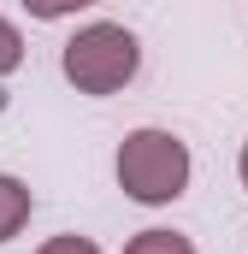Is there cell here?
I'll return each mask as SVG.
<instances>
[{
  "instance_id": "1",
  "label": "cell",
  "mask_w": 248,
  "mask_h": 254,
  "mask_svg": "<svg viewBox=\"0 0 248 254\" xmlns=\"http://www.w3.org/2000/svg\"><path fill=\"white\" fill-rule=\"evenodd\" d=\"M119 190L142 207H166L189 190V148L172 130H130L119 148Z\"/></svg>"
},
{
  "instance_id": "4",
  "label": "cell",
  "mask_w": 248,
  "mask_h": 254,
  "mask_svg": "<svg viewBox=\"0 0 248 254\" xmlns=\"http://www.w3.org/2000/svg\"><path fill=\"white\" fill-rule=\"evenodd\" d=\"M124 254H195V249H189V237H178V231H142V237L124 243Z\"/></svg>"
},
{
  "instance_id": "5",
  "label": "cell",
  "mask_w": 248,
  "mask_h": 254,
  "mask_svg": "<svg viewBox=\"0 0 248 254\" xmlns=\"http://www.w3.org/2000/svg\"><path fill=\"white\" fill-rule=\"evenodd\" d=\"M18 60H24V36L0 18V77H6V71H18Z\"/></svg>"
},
{
  "instance_id": "8",
  "label": "cell",
  "mask_w": 248,
  "mask_h": 254,
  "mask_svg": "<svg viewBox=\"0 0 248 254\" xmlns=\"http://www.w3.org/2000/svg\"><path fill=\"white\" fill-rule=\"evenodd\" d=\"M237 172H243V184H248V142H243V160H237Z\"/></svg>"
},
{
  "instance_id": "3",
  "label": "cell",
  "mask_w": 248,
  "mask_h": 254,
  "mask_svg": "<svg viewBox=\"0 0 248 254\" xmlns=\"http://www.w3.org/2000/svg\"><path fill=\"white\" fill-rule=\"evenodd\" d=\"M24 225H30V184L0 172V243H12Z\"/></svg>"
},
{
  "instance_id": "7",
  "label": "cell",
  "mask_w": 248,
  "mask_h": 254,
  "mask_svg": "<svg viewBox=\"0 0 248 254\" xmlns=\"http://www.w3.org/2000/svg\"><path fill=\"white\" fill-rule=\"evenodd\" d=\"M36 254H101L89 237H54V243H42Z\"/></svg>"
},
{
  "instance_id": "6",
  "label": "cell",
  "mask_w": 248,
  "mask_h": 254,
  "mask_svg": "<svg viewBox=\"0 0 248 254\" xmlns=\"http://www.w3.org/2000/svg\"><path fill=\"white\" fill-rule=\"evenodd\" d=\"M83 6H95V0H24L30 18H65V12H83Z\"/></svg>"
},
{
  "instance_id": "2",
  "label": "cell",
  "mask_w": 248,
  "mask_h": 254,
  "mask_svg": "<svg viewBox=\"0 0 248 254\" xmlns=\"http://www.w3.org/2000/svg\"><path fill=\"white\" fill-rule=\"evenodd\" d=\"M65 77H71V89H83V95H113L124 89L130 77H136V65H142V48H136V36L124 30V24H89V30H77L71 42H65Z\"/></svg>"
}]
</instances>
